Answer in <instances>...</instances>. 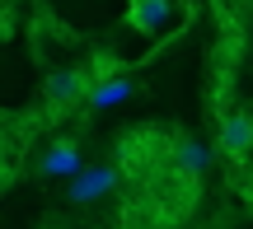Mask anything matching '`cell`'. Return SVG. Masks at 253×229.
<instances>
[{
    "instance_id": "1",
    "label": "cell",
    "mask_w": 253,
    "mask_h": 229,
    "mask_svg": "<svg viewBox=\"0 0 253 229\" xmlns=\"http://www.w3.org/2000/svg\"><path fill=\"white\" fill-rule=\"evenodd\" d=\"M89 89H94V80H89V70H80V65L52 70L47 84H42V103L52 112H61V108H75V103H89Z\"/></svg>"
},
{
    "instance_id": "2",
    "label": "cell",
    "mask_w": 253,
    "mask_h": 229,
    "mask_svg": "<svg viewBox=\"0 0 253 229\" xmlns=\"http://www.w3.org/2000/svg\"><path fill=\"white\" fill-rule=\"evenodd\" d=\"M84 155H80V145L75 140H52V145L42 150V159H38V173H47V178H80L84 173Z\"/></svg>"
},
{
    "instance_id": "3",
    "label": "cell",
    "mask_w": 253,
    "mask_h": 229,
    "mask_svg": "<svg viewBox=\"0 0 253 229\" xmlns=\"http://www.w3.org/2000/svg\"><path fill=\"white\" fill-rule=\"evenodd\" d=\"M113 187H118V168L113 164H94L71 183V206H89V201H99V196H108Z\"/></svg>"
},
{
    "instance_id": "4",
    "label": "cell",
    "mask_w": 253,
    "mask_h": 229,
    "mask_svg": "<svg viewBox=\"0 0 253 229\" xmlns=\"http://www.w3.org/2000/svg\"><path fill=\"white\" fill-rule=\"evenodd\" d=\"M220 150L230 159H244L253 150V112H225L220 117Z\"/></svg>"
},
{
    "instance_id": "5",
    "label": "cell",
    "mask_w": 253,
    "mask_h": 229,
    "mask_svg": "<svg viewBox=\"0 0 253 229\" xmlns=\"http://www.w3.org/2000/svg\"><path fill=\"white\" fill-rule=\"evenodd\" d=\"M131 80H126L122 70H103L99 65V80H94V89H89V108L94 112H103V108H118V103L131 98Z\"/></svg>"
},
{
    "instance_id": "6",
    "label": "cell",
    "mask_w": 253,
    "mask_h": 229,
    "mask_svg": "<svg viewBox=\"0 0 253 229\" xmlns=\"http://www.w3.org/2000/svg\"><path fill=\"white\" fill-rule=\"evenodd\" d=\"M169 168L183 173V178H197V173L211 168V150L202 145V140H173L169 145Z\"/></svg>"
},
{
    "instance_id": "7",
    "label": "cell",
    "mask_w": 253,
    "mask_h": 229,
    "mask_svg": "<svg viewBox=\"0 0 253 229\" xmlns=\"http://www.w3.org/2000/svg\"><path fill=\"white\" fill-rule=\"evenodd\" d=\"M169 0H126V24L136 28V33H160L164 24H169Z\"/></svg>"
}]
</instances>
